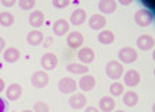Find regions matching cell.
I'll use <instances>...</instances> for the list:
<instances>
[{
    "mask_svg": "<svg viewBox=\"0 0 155 112\" xmlns=\"http://www.w3.org/2000/svg\"><path fill=\"white\" fill-rule=\"evenodd\" d=\"M3 58L7 63H14V62H17L20 59V51L17 48H8L4 51Z\"/></svg>",
    "mask_w": 155,
    "mask_h": 112,
    "instance_id": "44dd1931",
    "label": "cell"
},
{
    "mask_svg": "<svg viewBox=\"0 0 155 112\" xmlns=\"http://www.w3.org/2000/svg\"><path fill=\"white\" fill-rule=\"evenodd\" d=\"M97 39L103 45H110L114 42V34L111 31H109V30H104V31H102L97 35Z\"/></svg>",
    "mask_w": 155,
    "mask_h": 112,
    "instance_id": "7402d4cb",
    "label": "cell"
},
{
    "mask_svg": "<svg viewBox=\"0 0 155 112\" xmlns=\"http://www.w3.org/2000/svg\"><path fill=\"white\" fill-rule=\"evenodd\" d=\"M85 112H100V111H99L97 108H94V107H87Z\"/></svg>",
    "mask_w": 155,
    "mask_h": 112,
    "instance_id": "1f68e13d",
    "label": "cell"
},
{
    "mask_svg": "<svg viewBox=\"0 0 155 112\" xmlns=\"http://www.w3.org/2000/svg\"><path fill=\"white\" fill-rule=\"evenodd\" d=\"M78 58H79V60H81V62H83V63H92V62L94 60L93 49L82 48L81 51H79V53H78Z\"/></svg>",
    "mask_w": 155,
    "mask_h": 112,
    "instance_id": "ac0fdd59",
    "label": "cell"
},
{
    "mask_svg": "<svg viewBox=\"0 0 155 112\" xmlns=\"http://www.w3.org/2000/svg\"><path fill=\"white\" fill-rule=\"evenodd\" d=\"M48 83H49L48 74L45 72H42V70L35 72L33 74V77H31V84H33L35 88H44L48 86Z\"/></svg>",
    "mask_w": 155,
    "mask_h": 112,
    "instance_id": "5b68a950",
    "label": "cell"
},
{
    "mask_svg": "<svg viewBox=\"0 0 155 112\" xmlns=\"http://www.w3.org/2000/svg\"><path fill=\"white\" fill-rule=\"evenodd\" d=\"M4 45H6V42H4V39L2 38V36H0V52H2V51L4 49Z\"/></svg>",
    "mask_w": 155,
    "mask_h": 112,
    "instance_id": "d6a6232c",
    "label": "cell"
},
{
    "mask_svg": "<svg viewBox=\"0 0 155 112\" xmlns=\"http://www.w3.org/2000/svg\"><path fill=\"white\" fill-rule=\"evenodd\" d=\"M14 24V16L8 11H3L0 13V25L3 27H10Z\"/></svg>",
    "mask_w": 155,
    "mask_h": 112,
    "instance_id": "d4e9b609",
    "label": "cell"
},
{
    "mask_svg": "<svg viewBox=\"0 0 155 112\" xmlns=\"http://www.w3.org/2000/svg\"><path fill=\"white\" fill-rule=\"evenodd\" d=\"M94 84H96V80H94L93 76H89V74H86L83 76L79 80V88L83 90V91H90V90H93Z\"/></svg>",
    "mask_w": 155,
    "mask_h": 112,
    "instance_id": "2e32d148",
    "label": "cell"
},
{
    "mask_svg": "<svg viewBox=\"0 0 155 112\" xmlns=\"http://www.w3.org/2000/svg\"><path fill=\"white\" fill-rule=\"evenodd\" d=\"M52 42V38H48V39L45 41V46H49V44Z\"/></svg>",
    "mask_w": 155,
    "mask_h": 112,
    "instance_id": "d590c367",
    "label": "cell"
},
{
    "mask_svg": "<svg viewBox=\"0 0 155 112\" xmlns=\"http://www.w3.org/2000/svg\"><path fill=\"white\" fill-rule=\"evenodd\" d=\"M68 72L75 73V74H86L89 72V67L85 66V64H79V63H71L68 64Z\"/></svg>",
    "mask_w": 155,
    "mask_h": 112,
    "instance_id": "cb8c5ba5",
    "label": "cell"
},
{
    "mask_svg": "<svg viewBox=\"0 0 155 112\" xmlns=\"http://www.w3.org/2000/svg\"><path fill=\"white\" fill-rule=\"evenodd\" d=\"M44 20H45L44 13L40 11V10H35V11H33L31 14H30V17H28L30 25H31V27H34V28L41 27V25L44 24Z\"/></svg>",
    "mask_w": 155,
    "mask_h": 112,
    "instance_id": "4fadbf2b",
    "label": "cell"
},
{
    "mask_svg": "<svg viewBox=\"0 0 155 112\" xmlns=\"http://www.w3.org/2000/svg\"><path fill=\"white\" fill-rule=\"evenodd\" d=\"M66 44H68V46L72 49H76L79 48L82 44H83V35H82L81 32H72V34H69L68 35V39H66Z\"/></svg>",
    "mask_w": 155,
    "mask_h": 112,
    "instance_id": "9c48e42d",
    "label": "cell"
},
{
    "mask_svg": "<svg viewBox=\"0 0 155 112\" xmlns=\"http://www.w3.org/2000/svg\"><path fill=\"white\" fill-rule=\"evenodd\" d=\"M68 30H69V23L66 20H64V18H59V20H57L55 23H54L52 25V31L54 34H57V35H65L66 32H68Z\"/></svg>",
    "mask_w": 155,
    "mask_h": 112,
    "instance_id": "7c38bea8",
    "label": "cell"
},
{
    "mask_svg": "<svg viewBox=\"0 0 155 112\" xmlns=\"http://www.w3.org/2000/svg\"><path fill=\"white\" fill-rule=\"evenodd\" d=\"M42 41H44V35H42V32L38 31V30H34V31L28 32V35H27V42H28L30 45H33V46L40 45Z\"/></svg>",
    "mask_w": 155,
    "mask_h": 112,
    "instance_id": "d6986e66",
    "label": "cell"
},
{
    "mask_svg": "<svg viewBox=\"0 0 155 112\" xmlns=\"http://www.w3.org/2000/svg\"><path fill=\"white\" fill-rule=\"evenodd\" d=\"M106 74L109 79H113V80H117L120 79L123 74V64L117 60H111L109 62L106 66Z\"/></svg>",
    "mask_w": 155,
    "mask_h": 112,
    "instance_id": "7a4b0ae2",
    "label": "cell"
},
{
    "mask_svg": "<svg viewBox=\"0 0 155 112\" xmlns=\"http://www.w3.org/2000/svg\"><path fill=\"white\" fill-rule=\"evenodd\" d=\"M34 111L35 112H49L48 104H45L44 101H37L34 104Z\"/></svg>",
    "mask_w": 155,
    "mask_h": 112,
    "instance_id": "4316f807",
    "label": "cell"
},
{
    "mask_svg": "<svg viewBox=\"0 0 155 112\" xmlns=\"http://www.w3.org/2000/svg\"><path fill=\"white\" fill-rule=\"evenodd\" d=\"M137 58H138V55L135 52V49L130 48V46L121 48L118 51V60L121 63H133L137 60Z\"/></svg>",
    "mask_w": 155,
    "mask_h": 112,
    "instance_id": "3957f363",
    "label": "cell"
},
{
    "mask_svg": "<svg viewBox=\"0 0 155 112\" xmlns=\"http://www.w3.org/2000/svg\"><path fill=\"white\" fill-rule=\"evenodd\" d=\"M99 107L103 112H111L116 107V101L113 100V97H102V100L99 101Z\"/></svg>",
    "mask_w": 155,
    "mask_h": 112,
    "instance_id": "9a60e30c",
    "label": "cell"
},
{
    "mask_svg": "<svg viewBox=\"0 0 155 112\" xmlns=\"http://www.w3.org/2000/svg\"><path fill=\"white\" fill-rule=\"evenodd\" d=\"M52 6H54V7H57V8L68 7V6H69V0H54Z\"/></svg>",
    "mask_w": 155,
    "mask_h": 112,
    "instance_id": "f1b7e54d",
    "label": "cell"
},
{
    "mask_svg": "<svg viewBox=\"0 0 155 112\" xmlns=\"http://www.w3.org/2000/svg\"><path fill=\"white\" fill-rule=\"evenodd\" d=\"M23 112H33V111H28V109H27V111H23Z\"/></svg>",
    "mask_w": 155,
    "mask_h": 112,
    "instance_id": "8d00e7d4",
    "label": "cell"
},
{
    "mask_svg": "<svg viewBox=\"0 0 155 112\" xmlns=\"http://www.w3.org/2000/svg\"><path fill=\"white\" fill-rule=\"evenodd\" d=\"M69 105L74 109H81L86 105V97L83 94H74L69 98Z\"/></svg>",
    "mask_w": 155,
    "mask_h": 112,
    "instance_id": "e0dca14e",
    "label": "cell"
},
{
    "mask_svg": "<svg viewBox=\"0 0 155 112\" xmlns=\"http://www.w3.org/2000/svg\"><path fill=\"white\" fill-rule=\"evenodd\" d=\"M134 20H135V24L140 25V27H148L154 21V14H152V11L147 10V8H141V10H138L135 13Z\"/></svg>",
    "mask_w": 155,
    "mask_h": 112,
    "instance_id": "6da1fadb",
    "label": "cell"
},
{
    "mask_svg": "<svg viewBox=\"0 0 155 112\" xmlns=\"http://www.w3.org/2000/svg\"><path fill=\"white\" fill-rule=\"evenodd\" d=\"M58 88L62 94H72V92L76 91L78 84L74 79H69V77H65V79H61L59 83H58Z\"/></svg>",
    "mask_w": 155,
    "mask_h": 112,
    "instance_id": "277c9868",
    "label": "cell"
},
{
    "mask_svg": "<svg viewBox=\"0 0 155 112\" xmlns=\"http://www.w3.org/2000/svg\"><path fill=\"white\" fill-rule=\"evenodd\" d=\"M6 109H7V105H6V101L0 97V112H6Z\"/></svg>",
    "mask_w": 155,
    "mask_h": 112,
    "instance_id": "4dcf8cb0",
    "label": "cell"
},
{
    "mask_svg": "<svg viewBox=\"0 0 155 112\" xmlns=\"http://www.w3.org/2000/svg\"><path fill=\"white\" fill-rule=\"evenodd\" d=\"M104 25H106V18H104V16H102V14H93V16L89 18V27L92 28V30L99 31V30L104 28Z\"/></svg>",
    "mask_w": 155,
    "mask_h": 112,
    "instance_id": "30bf717a",
    "label": "cell"
},
{
    "mask_svg": "<svg viewBox=\"0 0 155 112\" xmlns=\"http://www.w3.org/2000/svg\"><path fill=\"white\" fill-rule=\"evenodd\" d=\"M18 6H20L23 10H31L35 6V0H20L18 2Z\"/></svg>",
    "mask_w": 155,
    "mask_h": 112,
    "instance_id": "83f0119b",
    "label": "cell"
},
{
    "mask_svg": "<svg viewBox=\"0 0 155 112\" xmlns=\"http://www.w3.org/2000/svg\"><path fill=\"white\" fill-rule=\"evenodd\" d=\"M109 91H110V94L113 97H118L124 92V86H123L121 83H117V81H116V83H111Z\"/></svg>",
    "mask_w": 155,
    "mask_h": 112,
    "instance_id": "484cf974",
    "label": "cell"
},
{
    "mask_svg": "<svg viewBox=\"0 0 155 112\" xmlns=\"http://www.w3.org/2000/svg\"><path fill=\"white\" fill-rule=\"evenodd\" d=\"M137 46L143 51H150L154 48V36L152 35H141L137 39Z\"/></svg>",
    "mask_w": 155,
    "mask_h": 112,
    "instance_id": "8fae6325",
    "label": "cell"
},
{
    "mask_svg": "<svg viewBox=\"0 0 155 112\" xmlns=\"http://www.w3.org/2000/svg\"><path fill=\"white\" fill-rule=\"evenodd\" d=\"M123 102L127 105V107H135V105L138 104V95H137V92L134 91H127L123 97Z\"/></svg>",
    "mask_w": 155,
    "mask_h": 112,
    "instance_id": "603a6c76",
    "label": "cell"
},
{
    "mask_svg": "<svg viewBox=\"0 0 155 112\" xmlns=\"http://www.w3.org/2000/svg\"><path fill=\"white\" fill-rule=\"evenodd\" d=\"M4 90V80L3 79H0V92Z\"/></svg>",
    "mask_w": 155,
    "mask_h": 112,
    "instance_id": "e575fe53",
    "label": "cell"
},
{
    "mask_svg": "<svg viewBox=\"0 0 155 112\" xmlns=\"http://www.w3.org/2000/svg\"><path fill=\"white\" fill-rule=\"evenodd\" d=\"M117 8V2L116 0H102L99 2V10L104 14H111Z\"/></svg>",
    "mask_w": 155,
    "mask_h": 112,
    "instance_id": "5bb4252c",
    "label": "cell"
},
{
    "mask_svg": "<svg viewBox=\"0 0 155 112\" xmlns=\"http://www.w3.org/2000/svg\"><path fill=\"white\" fill-rule=\"evenodd\" d=\"M2 4L4 7H13L16 4V0H2Z\"/></svg>",
    "mask_w": 155,
    "mask_h": 112,
    "instance_id": "f546056e",
    "label": "cell"
},
{
    "mask_svg": "<svg viewBox=\"0 0 155 112\" xmlns=\"http://www.w3.org/2000/svg\"><path fill=\"white\" fill-rule=\"evenodd\" d=\"M86 20V13L83 8H76L72 14H71V23L74 25H81Z\"/></svg>",
    "mask_w": 155,
    "mask_h": 112,
    "instance_id": "ffe728a7",
    "label": "cell"
},
{
    "mask_svg": "<svg viewBox=\"0 0 155 112\" xmlns=\"http://www.w3.org/2000/svg\"><path fill=\"white\" fill-rule=\"evenodd\" d=\"M58 64V58L54 53H45L42 58H41V66L45 69V70H54Z\"/></svg>",
    "mask_w": 155,
    "mask_h": 112,
    "instance_id": "8992f818",
    "label": "cell"
},
{
    "mask_svg": "<svg viewBox=\"0 0 155 112\" xmlns=\"http://www.w3.org/2000/svg\"><path fill=\"white\" fill-rule=\"evenodd\" d=\"M120 3H121L123 6H128V4H131L133 2H131V0H120Z\"/></svg>",
    "mask_w": 155,
    "mask_h": 112,
    "instance_id": "836d02e7",
    "label": "cell"
},
{
    "mask_svg": "<svg viewBox=\"0 0 155 112\" xmlns=\"http://www.w3.org/2000/svg\"><path fill=\"white\" fill-rule=\"evenodd\" d=\"M116 112H124V111H116Z\"/></svg>",
    "mask_w": 155,
    "mask_h": 112,
    "instance_id": "74e56055",
    "label": "cell"
},
{
    "mask_svg": "<svg viewBox=\"0 0 155 112\" xmlns=\"http://www.w3.org/2000/svg\"><path fill=\"white\" fill-rule=\"evenodd\" d=\"M21 94H23V88H21L20 84L17 83L10 84L7 87V90H6V97L10 101H17L21 97Z\"/></svg>",
    "mask_w": 155,
    "mask_h": 112,
    "instance_id": "52a82bcc",
    "label": "cell"
},
{
    "mask_svg": "<svg viewBox=\"0 0 155 112\" xmlns=\"http://www.w3.org/2000/svg\"><path fill=\"white\" fill-rule=\"evenodd\" d=\"M140 80H141V76L137 70H128L124 74V84L128 87H135L140 83Z\"/></svg>",
    "mask_w": 155,
    "mask_h": 112,
    "instance_id": "ba28073f",
    "label": "cell"
}]
</instances>
